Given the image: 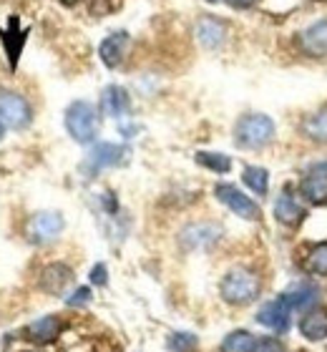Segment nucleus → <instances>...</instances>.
Listing matches in <instances>:
<instances>
[{
  "label": "nucleus",
  "mask_w": 327,
  "mask_h": 352,
  "mask_svg": "<svg viewBox=\"0 0 327 352\" xmlns=\"http://www.w3.org/2000/svg\"><path fill=\"white\" fill-rule=\"evenodd\" d=\"M222 297L224 302L234 305V307H244L249 302H255L260 297L262 282L252 270H244V267H237V270L226 272V277L222 279Z\"/></svg>",
  "instance_id": "f257e3e1"
},
{
  "label": "nucleus",
  "mask_w": 327,
  "mask_h": 352,
  "mask_svg": "<svg viewBox=\"0 0 327 352\" xmlns=\"http://www.w3.org/2000/svg\"><path fill=\"white\" fill-rule=\"evenodd\" d=\"M275 121L264 113H247L234 126V141L242 148H264L275 139Z\"/></svg>",
  "instance_id": "f03ea898"
},
{
  "label": "nucleus",
  "mask_w": 327,
  "mask_h": 352,
  "mask_svg": "<svg viewBox=\"0 0 327 352\" xmlns=\"http://www.w3.org/2000/svg\"><path fill=\"white\" fill-rule=\"evenodd\" d=\"M65 129H68L73 141L91 144L96 139V133H98V113H96V106H91L88 101L71 103L68 111H65Z\"/></svg>",
  "instance_id": "7ed1b4c3"
},
{
  "label": "nucleus",
  "mask_w": 327,
  "mask_h": 352,
  "mask_svg": "<svg viewBox=\"0 0 327 352\" xmlns=\"http://www.w3.org/2000/svg\"><path fill=\"white\" fill-rule=\"evenodd\" d=\"M214 194H217V199L222 201V204L229 206V209H232L237 217H242V219L257 221L262 217L260 206H257L247 194H242L237 186H232V184H217Z\"/></svg>",
  "instance_id": "20e7f679"
},
{
  "label": "nucleus",
  "mask_w": 327,
  "mask_h": 352,
  "mask_svg": "<svg viewBox=\"0 0 327 352\" xmlns=\"http://www.w3.org/2000/svg\"><path fill=\"white\" fill-rule=\"evenodd\" d=\"M0 118L10 129H25L30 124V106L21 94L0 91Z\"/></svg>",
  "instance_id": "39448f33"
},
{
  "label": "nucleus",
  "mask_w": 327,
  "mask_h": 352,
  "mask_svg": "<svg viewBox=\"0 0 327 352\" xmlns=\"http://www.w3.org/2000/svg\"><path fill=\"white\" fill-rule=\"evenodd\" d=\"M65 221L59 212H41L28 221V239L33 244H48L63 232Z\"/></svg>",
  "instance_id": "423d86ee"
},
{
  "label": "nucleus",
  "mask_w": 327,
  "mask_h": 352,
  "mask_svg": "<svg viewBox=\"0 0 327 352\" xmlns=\"http://www.w3.org/2000/svg\"><path fill=\"white\" fill-rule=\"evenodd\" d=\"M219 236H222V227L219 224L199 221V224H189V227L182 229L179 242H182L184 250H207L214 242H219Z\"/></svg>",
  "instance_id": "0eeeda50"
},
{
  "label": "nucleus",
  "mask_w": 327,
  "mask_h": 352,
  "mask_svg": "<svg viewBox=\"0 0 327 352\" xmlns=\"http://www.w3.org/2000/svg\"><path fill=\"white\" fill-rule=\"evenodd\" d=\"M290 317H292V307L282 294V297H277V300L262 305L260 312H257V322L269 327L272 332H284L290 327Z\"/></svg>",
  "instance_id": "6e6552de"
},
{
  "label": "nucleus",
  "mask_w": 327,
  "mask_h": 352,
  "mask_svg": "<svg viewBox=\"0 0 327 352\" xmlns=\"http://www.w3.org/2000/svg\"><path fill=\"white\" fill-rule=\"evenodd\" d=\"M299 191L307 201L313 204H325L327 201V162H317L307 169L305 179L299 184Z\"/></svg>",
  "instance_id": "1a4fd4ad"
},
{
  "label": "nucleus",
  "mask_w": 327,
  "mask_h": 352,
  "mask_svg": "<svg viewBox=\"0 0 327 352\" xmlns=\"http://www.w3.org/2000/svg\"><path fill=\"white\" fill-rule=\"evenodd\" d=\"M299 51L310 56V58H325L327 56V18L307 25L297 36Z\"/></svg>",
  "instance_id": "9d476101"
},
{
  "label": "nucleus",
  "mask_w": 327,
  "mask_h": 352,
  "mask_svg": "<svg viewBox=\"0 0 327 352\" xmlns=\"http://www.w3.org/2000/svg\"><path fill=\"white\" fill-rule=\"evenodd\" d=\"M275 217L284 227H297V224H302L307 212H305V206L297 201V197H295L290 189H284L275 201Z\"/></svg>",
  "instance_id": "9b49d317"
},
{
  "label": "nucleus",
  "mask_w": 327,
  "mask_h": 352,
  "mask_svg": "<svg viewBox=\"0 0 327 352\" xmlns=\"http://www.w3.org/2000/svg\"><path fill=\"white\" fill-rule=\"evenodd\" d=\"M129 45H131V36L126 33V30H116V33H111V36L101 43V48H98V56H101L103 66H109V68L121 66L124 58H126Z\"/></svg>",
  "instance_id": "f8f14e48"
},
{
  "label": "nucleus",
  "mask_w": 327,
  "mask_h": 352,
  "mask_svg": "<svg viewBox=\"0 0 327 352\" xmlns=\"http://www.w3.org/2000/svg\"><path fill=\"white\" fill-rule=\"evenodd\" d=\"M196 41L209 48V51H217L222 48L226 41V25L219 18H211V15H204L196 23Z\"/></svg>",
  "instance_id": "ddd939ff"
},
{
  "label": "nucleus",
  "mask_w": 327,
  "mask_h": 352,
  "mask_svg": "<svg viewBox=\"0 0 327 352\" xmlns=\"http://www.w3.org/2000/svg\"><path fill=\"white\" fill-rule=\"evenodd\" d=\"M129 154L124 146H118V144H96L91 148V154H88V166L94 171L98 169H106V166H116V164L124 162V156Z\"/></svg>",
  "instance_id": "4468645a"
},
{
  "label": "nucleus",
  "mask_w": 327,
  "mask_h": 352,
  "mask_svg": "<svg viewBox=\"0 0 327 352\" xmlns=\"http://www.w3.org/2000/svg\"><path fill=\"white\" fill-rule=\"evenodd\" d=\"M302 338L310 342H320L327 338V309L325 307H310L299 322Z\"/></svg>",
  "instance_id": "2eb2a0df"
},
{
  "label": "nucleus",
  "mask_w": 327,
  "mask_h": 352,
  "mask_svg": "<svg viewBox=\"0 0 327 352\" xmlns=\"http://www.w3.org/2000/svg\"><path fill=\"white\" fill-rule=\"evenodd\" d=\"M73 282V272L65 264H48L41 272V289L48 294H61Z\"/></svg>",
  "instance_id": "dca6fc26"
},
{
  "label": "nucleus",
  "mask_w": 327,
  "mask_h": 352,
  "mask_svg": "<svg viewBox=\"0 0 327 352\" xmlns=\"http://www.w3.org/2000/svg\"><path fill=\"white\" fill-rule=\"evenodd\" d=\"M101 109H103V113L111 118H124L131 109L129 91L121 86H109L101 96Z\"/></svg>",
  "instance_id": "f3484780"
},
{
  "label": "nucleus",
  "mask_w": 327,
  "mask_h": 352,
  "mask_svg": "<svg viewBox=\"0 0 327 352\" xmlns=\"http://www.w3.org/2000/svg\"><path fill=\"white\" fill-rule=\"evenodd\" d=\"M25 335H28V340H33V342H53V340L61 335V320L56 315L41 317V320L28 324Z\"/></svg>",
  "instance_id": "a211bd4d"
},
{
  "label": "nucleus",
  "mask_w": 327,
  "mask_h": 352,
  "mask_svg": "<svg viewBox=\"0 0 327 352\" xmlns=\"http://www.w3.org/2000/svg\"><path fill=\"white\" fill-rule=\"evenodd\" d=\"M284 300L290 302L292 309L313 307L315 302H317V287H313V285H297V287H292L290 292H284Z\"/></svg>",
  "instance_id": "6ab92c4d"
},
{
  "label": "nucleus",
  "mask_w": 327,
  "mask_h": 352,
  "mask_svg": "<svg viewBox=\"0 0 327 352\" xmlns=\"http://www.w3.org/2000/svg\"><path fill=\"white\" fill-rule=\"evenodd\" d=\"M3 41H6L8 56H10V66L15 68L18 56H21V48H23V43H25V33L18 30V18H15V15L10 18V23H8V30L3 33Z\"/></svg>",
  "instance_id": "aec40b11"
},
{
  "label": "nucleus",
  "mask_w": 327,
  "mask_h": 352,
  "mask_svg": "<svg viewBox=\"0 0 327 352\" xmlns=\"http://www.w3.org/2000/svg\"><path fill=\"white\" fill-rule=\"evenodd\" d=\"M302 131H305L307 139L317 141V144H327V111H317L313 116H307L305 124H302Z\"/></svg>",
  "instance_id": "412c9836"
},
{
  "label": "nucleus",
  "mask_w": 327,
  "mask_h": 352,
  "mask_svg": "<svg viewBox=\"0 0 327 352\" xmlns=\"http://www.w3.org/2000/svg\"><path fill=\"white\" fill-rule=\"evenodd\" d=\"M257 340L255 335H249L247 330H237L229 332L222 342V352H255Z\"/></svg>",
  "instance_id": "4be33fe9"
},
{
  "label": "nucleus",
  "mask_w": 327,
  "mask_h": 352,
  "mask_svg": "<svg viewBox=\"0 0 327 352\" xmlns=\"http://www.w3.org/2000/svg\"><path fill=\"white\" fill-rule=\"evenodd\" d=\"M305 270L313 277H327V242L317 244L305 257Z\"/></svg>",
  "instance_id": "5701e85b"
},
{
  "label": "nucleus",
  "mask_w": 327,
  "mask_h": 352,
  "mask_svg": "<svg viewBox=\"0 0 327 352\" xmlns=\"http://www.w3.org/2000/svg\"><path fill=\"white\" fill-rule=\"evenodd\" d=\"M242 179H244V184H247L249 189L255 191L257 197H264V194H267V189H269V174H267V169H262V166H247Z\"/></svg>",
  "instance_id": "b1692460"
},
{
  "label": "nucleus",
  "mask_w": 327,
  "mask_h": 352,
  "mask_svg": "<svg viewBox=\"0 0 327 352\" xmlns=\"http://www.w3.org/2000/svg\"><path fill=\"white\" fill-rule=\"evenodd\" d=\"M196 162L202 164L204 169L217 171V174H226V171L232 169V159L224 154H217V151H199Z\"/></svg>",
  "instance_id": "393cba45"
},
{
  "label": "nucleus",
  "mask_w": 327,
  "mask_h": 352,
  "mask_svg": "<svg viewBox=\"0 0 327 352\" xmlns=\"http://www.w3.org/2000/svg\"><path fill=\"white\" fill-rule=\"evenodd\" d=\"M196 347V335L191 332H174L169 338V350L171 352H194Z\"/></svg>",
  "instance_id": "a878e982"
},
{
  "label": "nucleus",
  "mask_w": 327,
  "mask_h": 352,
  "mask_svg": "<svg viewBox=\"0 0 327 352\" xmlns=\"http://www.w3.org/2000/svg\"><path fill=\"white\" fill-rule=\"evenodd\" d=\"M88 302H91V289H88V287H78L71 297H65V305H68V307H83Z\"/></svg>",
  "instance_id": "bb28decb"
},
{
  "label": "nucleus",
  "mask_w": 327,
  "mask_h": 352,
  "mask_svg": "<svg viewBox=\"0 0 327 352\" xmlns=\"http://www.w3.org/2000/svg\"><path fill=\"white\" fill-rule=\"evenodd\" d=\"M255 352H287V350H284V345L277 338H262L257 340Z\"/></svg>",
  "instance_id": "cd10ccee"
},
{
  "label": "nucleus",
  "mask_w": 327,
  "mask_h": 352,
  "mask_svg": "<svg viewBox=\"0 0 327 352\" xmlns=\"http://www.w3.org/2000/svg\"><path fill=\"white\" fill-rule=\"evenodd\" d=\"M91 282L96 287H103L109 282V270H106V264H96L94 270H91Z\"/></svg>",
  "instance_id": "c85d7f7f"
},
{
  "label": "nucleus",
  "mask_w": 327,
  "mask_h": 352,
  "mask_svg": "<svg viewBox=\"0 0 327 352\" xmlns=\"http://www.w3.org/2000/svg\"><path fill=\"white\" fill-rule=\"evenodd\" d=\"M226 6L237 8V10H247V8H255L260 0H224Z\"/></svg>",
  "instance_id": "c756f323"
},
{
  "label": "nucleus",
  "mask_w": 327,
  "mask_h": 352,
  "mask_svg": "<svg viewBox=\"0 0 327 352\" xmlns=\"http://www.w3.org/2000/svg\"><path fill=\"white\" fill-rule=\"evenodd\" d=\"M3 133H6V129H3V124H0V139H3Z\"/></svg>",
  "instance_id": "7c9ffc66"
},
{
  "label": "nucleus",
  "mask_w": 327,
  "mask_h": 352,
  "mask_svg": "<svg viewBox=\"0 0 327 352\" xmlns=\"http://www.w3.org/2000/svg\"><path fill=\"white\" fill-rule=\"evenodd\" d=\"M61 3H68V6H71V3H76V0H61Z\"/></svg>",
  "instance_id": "2f4dec72"
},
{
  "label": "nucleus",
  "mask_w": 327,
  "mask_h": 352,
  "mask_svg": "<svg viewBox=\"0 0 327 352\" xmlns=\"http://www.w3.org/2000/svg\"><path fill=\"white\" fill-rule=\"evenodd\" d=\"M317 3H327V0H317Z\"/></svg>",
  "instance_id": "473e14b6"
}]
</instances>
